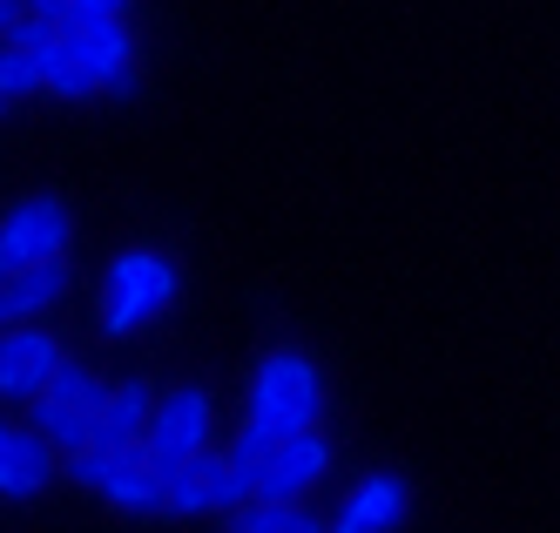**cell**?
Instances as JSON below:
<instances>
[{
	"mask_svg": "<svg viewBox=\"0 0 560 533\" xmlns=\"http://www.w3.org/2000/svg\"><path fill=\"white\" fill-rule=\"evenodd\" d=\"M244 419L270 426V432H317V419H325V372H317V358L298 351V345H277L257 358L250 372V405Z\"/></svg>",
	"mask_w": 560,
	"mask_h": 533,
	"instance_id": "1",
	"label": "cell"
},
{
	"mask_svg": "<svg viewBox=\"0 0 560 533\" xmlns=\"http://www.w3.org/2000/svg\"><path fill=\"white\" fill-rule=\"evenodd\" d=\"M183 291V270L163 251H115L102 270V332L136 338L149 317H163Z\"/></svg>",
	"mask_w": 560,
	"mask_h": 533,
	"instance_id": "2",
	"label": "cell"
},
{
	"mask_svg": "<svg viewBox=\"0 0 560 533\" xmlns=\"http://www.w3.org/2000/svg\"><path fill=\"white\" fill-rule=\"evenodd\" d=\"M217 439V398L203 385H176V392H155V419H149V439H142V460L176 479L183 466H196Z\"/></svg>",
	"mask_w": 560,
	"mask_h": 533,
	"instance_id": "3",
	"label": "cell"
},
{
	"mask_svg": "<svg viewBox=\"0 0 560 533\" xmlns=\"http://www.w3.org/2000/svg\"><path fill=\"white\" fill-rule=\"evenodd\" d=\"M74 243V217L61 196H21L8 217H0V277L34 270V264H55L68 257Z\"/></svg>",
	"mask_w": 560,
	"mask_h": 533,
	"instance_id": "4",
	"label": "cell"
},
{
	"mask_svg": "<svg viewBox=\"0 0 560 533\" xmlns=\"http://www.w3.org/2000/svg\"><path fill=\"white\" fill-rule=\"evenodd\" d=\"M61 364H68V351L48 324H8V332H0V405H21L27 413V405L55 385Z\"/></svg>",
	"mask_w": 560,
	"mask_h": 533,
	"instance_id": "5",
	"label": "cell"
},
{
	"mask_svg": "<svg viewBox=\"0 0 560 533\" xmlns=\"http://www.w3.org/2000/svg\"><path fill=\"white\" fill-rule=\"evenodd\" d=\"M61 40H74L82 48V61L95 68V81H102V95H136L142 89V68H136V34H129V21H102V14H68L61 21Z\"/></svg>",
	"mask_w": 560,
	"mask_h": 533,
	"instance_id": "6",
	"label": "cell"
},
{
	"mask_svg": "<svg viewBox=\"0 0 560 533\" xmlns=\"http://www.w3.org/2000/svg\"><path fill=\"white\" fill-rule=\"evenodd\" d=\"M257 500V486L230 466V453H203L196 466H183L176 479H170V513L176 520H203V513H244Z\"/></svg>",
	"mask_w": 560,
	"mask_h": 533,
	"instance_id": "7",
	"label": "cell"
},
{
	"mask_svg": "<svg viewBox=\"0 0 560 533\" xmlns=\"http://www.w3.org/2000/svg\"><path fill=\"white\" fill-rule=\"evenodd\" d=\"M325 473H331V439H325V432H291V439L264 460L257 500H270V507H304L311 486H325Z\"/></svg>",
	"mask_w": 560,
	"mask_h": 533,
	"instance_id": "8",
	"label": "cell"
},
{
	"mask_svg": "<svg viewBox=\"0 0 560 533\" xmlns=\"http://www.w3.org/2000/svg\"><path fill=\"white\" fill-rule=\"evenodd\" d=\"M61 473V453L27 419L0 413V500H42Z\"/></svg>",
	"mask_w": 560,
	"mask_h": 533,
	"instance_id": "9",
	"label": "cell"
},
{
	"mask_svg": "<svg viewBox=\"0 0 560 533\" xmlns=\"http://www.w3.org/2000/svg\"><path fill=\"white\" fill-rule=\"evenodd\" d=\"M406 513H412V479L406 473H365L338 500L331 533H392V526H406Z\"/></svg>",
	"mask_w": 560,
	"mask_h": 533,
	"instance_id": "10",
	"label": "cell"
},
{
	"mask_svg": "<svg viewBox=\"0 0 560 533\" xmlns=\"http://www.w3.org/2000/svg\"><path fill=\"white\" fill-rule=\"evenodd\" d=\"M149 419H155V392L142 379L108 385V405H102V419H95V445H102V453H142Z\"/></svg>",
	"mask_w": 560,
	"mask_h": 533,
	"instance_id": "11",
	"label": "cell"
},
{
	"mask_svg": "<svg viewBox=\"0 0 560 533\" xmlns=\"http://www.w3.org/2000/svg\"><path fill=\"white\" fill-rule=\"evenodd\" d=\"M102 500H108L115 513H136V520H149V513H170V479H163V473H155V466L136 453L122 473H115V479L102 486Z\"/></svg>",
	"mask_w": 560,
	"mask_h": 533,
	"instance_id": "12",
	"label": "cell"
},
{
	"mask_svg": "<svg viewBox=\"0 0 560 533\" xmlns=\"http://www.w3.org/2000/svg\"><path fill=\"white\" fill-rule=\"evenodd\" d=\"M42 89H48L55 102H95L102 81H95V68L82 61V48H74V40H55V48L42 55Z\"/></svg>",
	"mask_w": 560,
	"mask_h": 533,
	"instance_id": "13",
	"label": "cell"
},
{
	"mask_svg": "<svg viewBox=\"0 0 560 533\" xmlns=\"http://www.w3.org/2000/svg\"><path fill=\"white\" fill-rule=\"evenodd\" d=\"M27 426L42 432L61 460H68V453H82V445H95V419L68 413V405H55V398H34V405H27Z\"/></svg>",
	"mask_w": 560,
	"mask_h": 533,
	"instance_id": "14",
	"label": "cell"
},
{
	"mask_svg": "<svg viewBox=\"0 0 560 533\" xmlns=\"http://www.w3.org/2000/svg\"><path fill=\"white\" fill-rule=\"evenodd\" d=\"M42 398H55V405H68V413H82V419H102V405H108V379H95L89 364H61L55 372V385L42 392Z\"/></svg>",
	"mask_w": 560,
	"mask_h": 533,
	"instance_id": "15",
	"label": "cell"
},
{
	"mask_svg": "<svg viewBox=\"0 0 560 533\" xmlns=\"http://www.w3.org/2000/svg\"><path fill=\"white\" fill-rule=\"evenodd\" d=\"M230 533H331V520H317L311 507H270V500H250L244 513L230 520Z\"/></svg>",
	"mask_w": 560,
	"mask_h": 533,
	"instance_id": "16",
	"label": "cell"
},
{
	"mask_svg": "<svg viewBox=\"0 0 560 533\" xmlns=\"http://www.w3.org/2000/svg\"><path fill=\"white\" fill-rule=\"evenodd\" d=\"M27 95H48L42 89V61L21 55L14 40H0V115H8L14 102H27Z\"/></svg>",
	"mask_w": 560,
	"mask_h": 533,
	"instance_id": "17",
	"label": "cell"
},
{
	"mask_svg": "<svg viewBox=\"0 0 560 533\" xmlns=\"http://www.w3.org/2000/svg\"><path fill=\"white\" fill-rule=\"evenodd\" d=\"M136 453H102V445H82V453H68L61 466H68V486H89V494H102V486L122 473Z\"/></svg>",
	"mask_w": 560,
	"mask_h": 533,
	"instance_id": "18",
	"label": "cell"
},
{
	"mask_svg": "<svg viewBox=\"0 0 560 533\" xmlns=\"http://www.w3.org/2000/svg\"><path fill=\"white\" fill-rule=\"evenodd\" d=\"M8 40H14L21 55H34V61H42V55L55 48V40H61V21H48V14H21V21L8 27Z\"/></svg>",
	"mask_w": 560,
	"mask_h": 533,
	"instance_id": "19",
	"label": "cell"
},
{
	"mask_svg": "<svg viewBox=\"0 0 560 533\" xmlns=\"http://www.w3.org/2000/svg\"><path fill=\"white\" fill-rule=\"evenodd\" d=\"M74 14H102V21H129V0H74Z\"/></svg>",
	"mask_w": 560,
	"mask_h": 533,
	"instance_id": "20",
	"label": "cell"
},
{
	"mask_svg": "<svg viewBox=\"0 0 560 533\" xmlns=\"http://www.w3.org/2000/svg\"><path fill=\"white\" fill-rule=\"evenodd\" d=\"M27 14H48V21H68L74 0H27Z\"/></svg>",
	"mask_w": 560,
	"mask_h": 533,
	"instance_id": "21",
	"label": "cell"
},
{
	"mask_svg": "<svg viewBox=\"0 0 560 533\" xmlns=\"http://www.w3.org/2000/svg\"><path fill=\"white\" fill-rule=\"evenodd\" d=\"M27 14V0H0V40H8V27Z\"/></svg>",
	"mask_w": 560,
	"mask_h": 533,
	"instance_id": "22",
	"label": "cell"
}]
</instances>
